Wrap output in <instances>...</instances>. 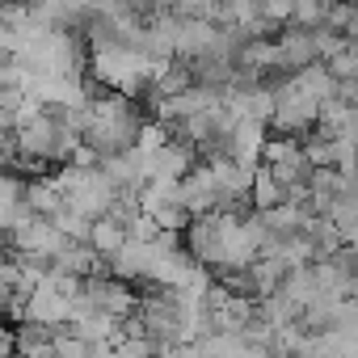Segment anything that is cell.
Returning <instances> with one entry per match:
<instances>
[{"instance_id":"obj_1","label":"cell","mask_w":358,"mask_h":358,"mask_svg":"<svg viewBox=\"0 0 358 358\" xmlns=\"http://www.w3.org/2000/svg\"><path fill=\"white\" fill-rule=\"evenodd\" d=\"M89 241H93V249H101V253H122L127 232H122L118 220H97V224L89 228Z\"/></svg>"}]
</instances>
